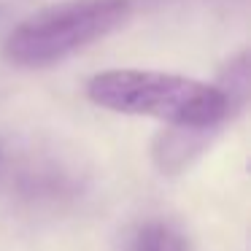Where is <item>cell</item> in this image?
<instances>
[{
    "label": "cell",
    "mask_w": 251,
    "mask_h": 251,
    "mask_svg": "<svg viewBox=\"0 0 251 251\" xmlns=\"http://www.w3.org/2000/svg\"><path fill=\"white\" fill-rule=\"evenodd\" d=\"M130 251H189V243L173 224L149 222L132 238Z\"/></svg>",
    "instance_id": "3"
},
{
    "label": "cell",
    "mask_w": 251,
    "mask_h": 251,
    "mask_svg": "<svg viewBox=\"0 0 251 251\" xmlns=\"http://www.w3.org/2000/svg\"><path fill=\"white\" fill-rule=\"evenodd\" d=\"M135 0H60L35 11L8 33L6 62L17 68H51L130 22Z\"/></svg>",
    "instance_id": "2"
},
{
    "label": "cell",
    "mask_w": 251,
    "mask_h": 251,
    "mask_svg": "<svg viewBox=\"0 0 251 251\" xmlns=\"http://www.w3.org/2000/svg\"><path fill=\"white\" fill-rule=\"evenodd\" d=\"M249 54L240 51L216 84L159 71H103L87 81V98L98 108L122 116H146L170 127L213 130L246 105Z\"/></svg>",
    "instance_id": "1"
}]
</instances>
